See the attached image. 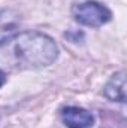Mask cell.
<instances>
[{"label": "cell", "instance_id": "1", "mask_svg": "<svg viewBox=\"0 0 127 128\" xmlns=\"http://www.w3.org/2000/svg\"><path fill=\"white\" fill-rule=\"evenodd\" d=\"M12 40V57L21 68L46 67L58 57L57 43L40 32L18 33Z\"/></svg>", "mask_w": 127, "mask_h": 128}, {"label": "cell", "instance_id": "2", "mask_svg": "<svg viewBox=\"0 0 127 128\" xmlns=\"http://www.w3.org/2000/svg\"><path fill=\"white\" fill-rule=\"evenodd\" d=\"M72 16L81 26L97 28L109 22L112 14L102 3L94 0H87L82 3H75L72 6Z\"/></svg>", "mask_w": 127, "mask_h": 128}, {"label": "cell", "instance_id": "3", "mask_svg": "<svg viewBox=\"0 0 127 128\" xmlns=\"http://www.w3.org/2000/svg\"><path fill=\"white\" fill-rule=\"evenodd\" d=\"M61 119L67 128H91L94 116L87 109L78 106H67L61 110Z\"/></svg>", "mask_w": 127, "mask_h": 128}, {"label": "cell", "instance_id": "4", "mask_svg": "<svg viewBox=\"0 0 127 128\" xmlns=\"http://www.w3.org/2000/svg\"><path fill=\"white\" fill-rule=\"evenodd\" d=\"M20 33V15L12 9L0 10V46Z\"/></svg>", "mask_w": 127, "mask_h": 128}, {"label": "cell", "instance_id": "5", "mask_svg": "<svg viewBox=\"0 0 127 128\" xmlns=\"http://www.w3.org/2000/svg\"><path fill=\"white\" fill-rule=\"evenodd\" d=\"M103 94L109 101L124 103L126 101V73L118 72L112 74L108 84L103 88Z\"/></svg>", "mask_w": 127, "mask_h": 128}, {"label": "cell", "instance_id": "6", "mask_svg": "<svg viewBox=\"0 0 127 128\" xmlns=\"http://www.w3.org/2000/svg\"><path fill=\"white\" fill-rule=\"evenodd\" d=\"M5 84H6V73L0 70V88H2Z\"/></svg>", "mask_w": 127, "mask_h": 128}]
</instances>
